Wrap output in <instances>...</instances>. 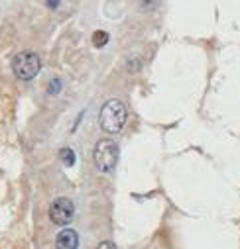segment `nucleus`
<instances>
[{
  "label": "nucleus",
  "instance_id": "1",
  "mask_svg": "<svg viewBox=\"0 0 240 249\" xmlns=\"http://www.w3.org/2000/svg\"><path fill=\"white\" fill-rule=\"evenodd\" d=\"M126 116H128L126 104L122 100H118V98H112V100L104 102V106L100 108L99 124H100L102 132H106V134H118L120 130L124 128Z\"/></svg>",
  "mask_w": 240,
  "mask_h": 249
},
{
  "label": "nucleus",
  "instance_id": "2",
  "mask_svg": "<svg viewBox=\"0 0 240 249\" xmlns=\"http://www.w3.org/2000/svg\"><path fill=\"white\" fill-rule=\"evenodd\" d=\"M95 165L100 173H110L118 163V145L112 140H99L93 151Z\"/></svg>",
  "mask_w": 240,
  "mask_h": 249
},
{
  "label": "nucleus",
  "instance_id": "3",
  "mask_svg": "<svg viewBox=\"0 0 240 249\" xmlns=\"http://www.w3.org/2000/svg\"><path fill=\"white\" fill-rule=\"evenodd\" d=\"M41 69V61L32 51H22L12 59V71L20 81H32Z\"/></svg>",
  "mask_w": 240,
  "mask_h": 249
},
{
  "label": "nucleus",
  "instance_id": "4",
  "mask_svg": "<svg viewBox=\"0 0 240 249\" xmlns=\"http://www.w3.org/2000/svg\"><path fill=\"white\" fill-rule=\"evenodd\" d=\"M75 216V206L69 198H55L49 208V218L55 226H67Z\"/></svg>",
  "mask_w": 240,
  "mask_h": 249
},
{
  "label": "nucleus",
  "instance_id": "5",
  "mask_svg": "<svg viewBox=\"0 0 240 249\" xmlns=\"http://www.w3.org/2000/svg\"><path fill=\"white\" fill-rule=\"evenodd\" d=\"M79 247V235L75 230L67 228L63 231H59L55 237V249H77Z\"/></svg>",
  "mask_w": 240,
  "mask_h": 249
},
{
  "label": "nucleus",
  "instance_id": "6",
  "mask_svg": "<svg viewBox=\"0 0 240 249\" xmlns=\"http://www.w3.org/2000/svg\"><path fill=\"white\" fill-rule=\"evenodd\" d=\"M59 159L63 161L65 167H73L75 165V153L71 147H63V149H59Z\"/></svg>",
  "mask_w": 240,
  "mask_h": 249
},
{
  "label": "nucleus",
  "instance_id": "7",
  "mask_svg": "<svg viewBox=\"0 0 240 249\" xmlns=\"http://www.w3.org/2000/svg\"><path fill=\"white\" fill-rule=\"evenodd\" d=\"M93 43H95L97 47H104V45L108 43V34H106V32H95V34H93Z\"/></svg>",
  "mask_w": 240,
  "mask_h": 249
},
{
  "label": "nucleus",
  "instance_id": "8",
  "mask_svg": "<svg viewBox=\"0 0 240 249\" xmlns=\"http://www.w3.org/2000/svg\"><path fill=\"white\" fill-rule=\"evenodd\" d=\"M59 90H61V81H59V79H53L51 85H49V92H51V94H57Z\"/></svg>",
  "mask_w": 240,
  "mask_h": 249
},
{
  "label": "nucleus",
  "instance_id": "9",
  "mask_svg": "<svg viewBox=\"0 0 240 249\" xmlns=\"http://www.w3.org/2000/svg\"><path fill=\"white\" fill-rule=\"evenodd\" d=\"M144 8H156L160 4V0H140Z\"/></svg>",
  "mask_w": 240,
  "mask_h": 249
},
{
  "label": "nucleus",
  "instance_id": "10",
  "mask_svg": "<svg viewBox=\"0 0 240 249\" xmlns=\"http://www.w3.org/2000/svg\"><path fill=\"white\" fill-rule=\"evenodd\" d=\"M97 249H116V247H114V243H112V241H102Z\"/></svg>",
  "mask_w": 240,
  "mask_h": 249
},
{
  "label": "nucleus",
  "instance_id": "11",
  "mask_svg": "<svg viewBox=\"0 0 240 249\" xmlns=\"http://www.w3.org/2000/svg\"><path fill=\"white\" fill-rule=\"evenodd\" d=\"M57 4H59V0H47V6H49V8H55Z\"/></svg>",
  "mask_w": 240,
  "mask_h": 249
}]
</instances>
